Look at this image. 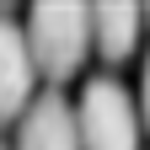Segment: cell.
Here are the masks:
<instances>
[{
	"instance_id": "6da1fadb",
	"label": "cell",
	"mask_w": 150,
	"mask_h": 150,
	"mask_svg": "<svg viewBox=\"0 0 150 150\" xmlns=\"http://www.w3.org/2000/svg\"><path fill=\"white\" fill-rule=\"evenodd\" d=\"M22 32H27V48H32V64L48 81L75 75L81 59L91 54V11L86 6H38V11H27Z\"/></svg>"
},
{
	"instance_id": "7a4b0ae2",
	"label": "cell",
	"mask_w": 150,
	"mask_h": 150,
	"mask_svg": "<svg viewBox=\"0 0 150 150\" xmlns=\"http://www.w3.org/2000/svg\"><path fill=\"white\" fill-rule=\"evenodd\" d=\"M75 134H81V150H139L134 97L112 75H91L81 102H75Z\"/></svg>"
},
{
	"instance_id": "3957f363",
	"label": "cell",
	"mask_w": 150,
	"mask_h": 150,
	"mask_svg": "<svg viewBox=\"0 0 150 150\" xmlns=\"http://www.w3.org/2000/svg\"><path fill=\"white\" fill-rule=\"evenodd\" d=\"M32 81H38V64H32L27 32H22L16 16L0 11V123L22 118L32 107Z\"/></svg>"
},
{
	"instance_id": "277c9868",
	"label": "cell",
	"mask_w": 150,
	"mask_h": 150,
	"mask_svg": "<svg viewBox=\"0 0 150 150\" xmlns=\"http://www.w3.org/2000/svg\"><path fill=\"white\" fill-rule=\"evenodd\" d=\"M16 150H81L75 134V107L64 102V91H43L16 129Z\"/></svg>"
},
{
	"instance_id": "5b68a950",
	"label": "cell",
	"mask_w": 150,
	"mask_h": 150,
	"mask_svg": "<svg viewBox=\"0 0 150 150\" xmlns=\"http://www.w3.org/2000/svg\"><path fill=\"white\" fill-rule=\"evenodd\" d=\"M139 27H145V11L129 6V0H112V6L91 11V48H102V59H129L139 43Z\"/></svg>"
},
{
	"instance_id": "8992f818",
	"label": "cell",
	"mask_w": 150,
	"mask_h": 150,
	"mask_svg": "<svg viewBox=\"0 0 150 150\" xmlns=\"http://www.w3.org/2000/svg\"><path fill=\"white\" fill-rule=\"evenodd\" d=\"M139 118L150 129V54H145V70H139Z\"/></svg>"
},
{
	"instance_id": "52a82bcc",
	"label": "cell",
	"mask_w": 150,
	"mask_h": 150,
	"mask_svg": "<svg viewBox=\"0 0 150 150\" xmlns=\"http://www.w3.org/2000/svg\"><path fill=\"white\" fill-rule=\"evenodd\" d=\"M0 150H11V145H6V139H0Z\"/></svg>"
},
{
	"instance_id": "ba28073f",
	"label": "cell",
	"mask_w": 150,
	"mask_h": 150,
	"mask_svg": "<svg viewBox=\"0 0 150 150\" xmlns=\"http://www.w3.org/2000/svg\"><path fill=\"white\" fill-rule=\"evenodd\" d=\"M145 27H150V11H145Z\"/></svg>"
}]
</instances>
